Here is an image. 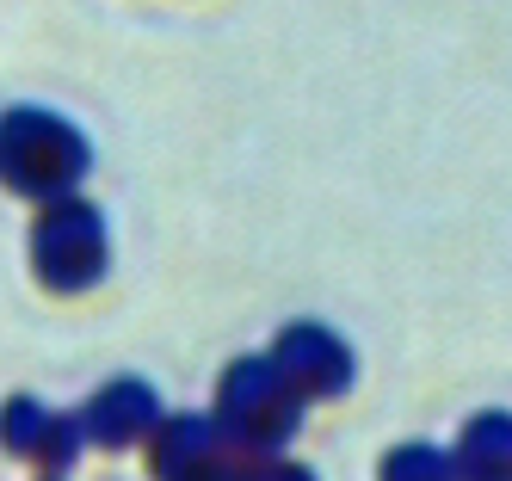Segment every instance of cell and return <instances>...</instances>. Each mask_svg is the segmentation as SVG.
Wrapping results in <instances>:
<instances>
[{
  "mask_svg": "<svg viewBox=\"0 0 512 481\" xmlns=\"http://www.w3.org/2000/svg\"><path fill=\"white\" fill-rule=\"evenodd\" d=\"M303 420V389L272 358H235L216 383V432H223V475H297L278 469V451Z\"/></svg>",
  "mask_w": 512,
  "mask_h": 481,
  "instance_id": "obj_1",
  "label": "cell"
},
{
  "mask_svg": "<svg viewBox=\"0 0 512 481\" xmlns=\"http://www.w3.org/2000/svg\"><path fill=\"white\" fill-rule=\"evenodd\" d=\"M223 432L216 420H198V414H173V420H155V444H149V463L155 475H223Z\"/></svg>",
  "mask_w": 512,
  "mask_h": 481,
  "instance_id": "obj_7",
  "label": "cell"
},
{
  "mask_svg": "<svg viewBox=\"0 0 512 481\" xmlns=\"http://www.w3.org/2000/svg\"><path fill=\"white\" fill-rule=\"evenodd\" d=\"M0 444L25 463H38L44 475H62L81 457V414H44L31 395H19L0 407Z\"/></svg>",
  "mask_w": 512,
  "mask_h": 481,
  "instance_id": "obj_4",
  "label": "cell"
},
{
  "mask_svg": "<svg viewBox=\"0 0 512 481\" xmlns=\"http://www.w3.org/2000/svg\"><path fill=\"white\" fill-rule=\"evenodd\" d=\"M383 475H451V457H438V451H426V444H420V451H414V444H408V451H389Z\"/></svg>",
  "mask_w": 512,
  "mask_h": 481,
  "instance_id": "obj_9",
  "label": "cell"
},
{
  "mask_svg": "<svg viewBox=\"0 0 512 481\" xmlns=\"http://www.w3.org/2000/svg\"><path fill=\"white\" fill-rule=\"evenodd\" d=\"M457 475H512V414H482L457 438Z\"/></svg>",
  "mask_w": 512,
  "mask_h": 481,
  "instance_id": "obj_8",
  "label": "cell"
},
{
  "mask_svg": "<svg viewBox=\"0 0 512 481\" xmlns=\"http://www.w3.org/2000/svg\"><path fill=\"white\" fill-rule=\"evenodd\" d=\"M155 420H161L155 389L136 383V377H118V383H105L81 407V438L87 444H105V451H124V444H136L142 432H155Z\"/></svg>",
  "mask_w": 512,
  "mask_h": 481,
  "instance_id": "obj_6",
  "label": "cell"
},
{
  "mask_svg": "<svg viewBox=\"0 0 512 481\" xmlns=\"http://www.w3.org/2000/svg\"><path fill=\"white\" fill-rule=\"evenodd\" d=\"M87 136L56 118V111L19 105L0 118V185H13L25 198H62L75 192V179L87 173Z\"/></svg>",
  "mask_w": 512,
  "mask_h": 481,
  "instance_id": "obj_2",
  "label": "cell"
},
{
  "mask_svg": "<svg viewBox=\"0 0 512 481\" xmlns=\"http://www.w3.org/2000/svg\"><path fill=\"white\" fill-rule=\"evenodd\" d=\"M31 266H38V278L50 290L99 284V272H105V216L75 192L50 198V210L38 216V229H31Z\"/></svg>",
  "mask_w": 512,
  "mask_h": 481,
  "instance_id": "obj_3",
  "label": "cell"
},
{
  "mask_svg": "<svg viewBox=\"0 0 512 481\" xmlns=\"http://www.w3.org/2000/svg\"><path fill=\"white\" fill-rule=\"evenodd\" d=\"M272 364L303 389V401H334L352 383V352L327 327H315V321L284 327V340L272 346Z\"/></svg>",
  "mask_w": 512,
  "mask_h": 481,
  "instance_id": "obj_5",
  "label": "cell"
}]
</instances>
